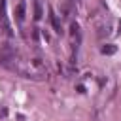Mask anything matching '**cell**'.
Instances as JSON below:
<instances>
[{
  "label": "cell",
  "instance_id": "2",
  "mask_svg": "<svg viewBox=\"0 0 121 121\" xmlns=\"http://www.w3.org/2000/svg\"><path fill=\"white\" fill-rule=\"evenodd\" d=\"M34 13H36V15H34L36 19H40V17H42V8H40V2H38V0H36V8H34Z\"/></svg>",
  "mask_w": 121,
  "mask_h": 121
},
{
  "label": "cell",
  "instance_id": "3",
  "mask_svg": "<svg viewBox=\"0 0 121 121\" xmlns=\"http://www.w3.org/2000/svg\"><path fill=\"white\" fill-rule=\"evenodd\" d=\"M23 13H25V6L19 4V8H17V19L19 21H23Z\"/></svg>",
  "mask_w": 121,
  "mask_h": 121
},
{
  "label": "cell",
  "instance_id": "1",
  "mask_svg": "<svg viewBox=\"0 0 121 121\" xmlns=\"http://www.w3.org/2000/svg\"><path fill=\"white\" fill-rule=\"evenodd\" d=\"M49 19H51V25H53L55 32H60V25H59V21H57V15L53 13V9L49 11Z\"/></svg>",
  "mask_w": 121,
  "mask_h": 121
}]
</instances>
